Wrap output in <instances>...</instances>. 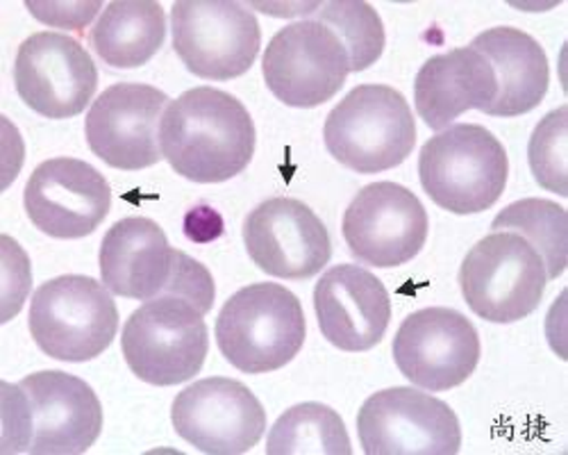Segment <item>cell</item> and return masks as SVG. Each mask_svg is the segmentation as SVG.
<instances>
[{
  "mask_svg": "<svg viewBox=\"0 0 568 455\" xmlns=\"http://www.w3.org/2000/svg\"><path fill=\"white\" fill-rule=\"evenodd\" d=\"M19 99L43 119H73L89 108L99 87V69L84 46L60 32H34L17 53Z\"/></svg>",
  "mask_w": 568,
  "mask_h": 455,
  "instance_id": "14",
  "label": "cell"
},
{
  "mask_svg": "<svg viewBox=\"0 0 568 455\" xmlns=\"http://www.w3.org/2000/svg\"><path fill=\"white\" fill-rule=\"evenodd\" d=\"M268 455H353L344 419L329 405L298 403L271 428Z\"/></svg>",
  "mask_w": 568,
  "mask_h": 455,
  "instance_id": "24",
  "label": "cell"
},
{
  "mask_svg": "<svg viewBox=\"0 0 568 455\" xmlns=\"http://www.w3.org/2000/svg\"><path fill=\"white\" fill-rule=\"evenodd\" d=\"M173 49L189 73L227 82L251 71L260 55L257 17L232 0H178L171 10Z\"/></svg>",
  "mask_w": 568,
  "mask_h": 455,
  "instance_id": "10",
  "label": "cell"
},
{
  "mask_svg": "<svg viewBox=\"0 0 568 455\" xmlns=\"http://www.w3.org/2000/svg\"><path fill=\"white\" fill-rule=\"evenodd\" d=\"M262 73L280 103L307 110L339 94L351 73V60L333 30L307 19L273 34L262 58Z\"/></svg>",
  "mask_w": 568,
  "mask_h": 455,
  "instance_id": "11",
  "label": "cell"
},
{
  "mask_svg": "<svg viewBox=\"0 0 568 455\" xmlns=\"http://www.w3.org/2000/svg\"><path fill=\"white\" fill-rule=\"evenodd\" d=\"M175 433L201 453H248L266 431L260 398L234 378H205L182 390L171 405Z\"/></svg>",
  "mask_w": 568,
  "mask_h": 455,
  "instance_id": "16",
  "label": "cell"
},
{
  "mask_svg": "<svg viewBox=\"0 0 568 455\" xmlns=\"http://www.w3.org/2000/svg\"><path fill=\"white\" fill-rule=\"evenodd\" d=\"M169 97L144 82H116L93 101L84 136L91 153L119 171H144L162 160L160 121Z\"/></svg>",
  "mask_w": 568,
  "mask_h": 455,
  "instance_id": "17",
  "label": "cell"
},
{
  "mask_svg": "<svg viewBox=\"0 0 568 455\" xmlns=\"http://www.w3.org/2000/svg\"><path fill=\"white\" fill-rule=\"evenodd\" d=\"M23 208L43 235L82 240L108 219L112 190L105 175L89 162L53 158L32 171L23 192Z\"/></svg>",
  "mask_w": 568,
  "mask_h": 455,
  "instance_id": "18",
  "label": "cell"
},
{
  "mask_svg": "<svg viewBox=\"0 0 568 455\" xmlns=\"http://www.w3.org/2000/svg\"><path fill=\"white\" fill-rule=\"evenodd\" d=\"M257 132L242 101L214 87L180 94L162 114V158L182 178L199 185H219L248 169Z\"/></svg>",
  "mask_w": 568,
  "mask_h": 455,
  "instance_id": "1",
  "label": "cell"
},
{
  "mask_svg": "<svg viewBox=\"0 0 568 455\" xmlns=\"http://www.w3.org/2000/svg\"><path fill=\"white\" fill-rule=\"evenodd\" d=\"M316 21L333 30L348 53L351 73L366 71L385 53V26L373 6L362 0H333L318 10Z\"/></svg>",
  "mask_w": 568,
  "mask_h": 455,
  "instance_id": "26",
  "label": "cell"
},
{
  "mask_svg": "<svg viewBox=\"0 0 568 455\" xmlns=\"http://www.w3.org/2000/svg\"><path fill=\"white\" fill-rule=\"evenodd\" d=\"M28 8L43 23L69 30H82L93 17H97L101 3H28Z\"/></svg>",
  "mask_w": 568,
  "mask_h": 455,
  "instance_id": "29",
  "label": "cell"
},
{
  "mask_svg": "<svg viewBox=\"0 0 568 455\" xmlns=\"http://www.w3.org/2000/svg\"><path fill=\"white\" fill-rule=\"evenodd\" d=\"M205 312L164 294L136 307L123 326L121 348L130 372L149 385L173 387L201 374L210 351Z\"/></svg>",
  "mask_w": 568,
  "mask_h": 455,
  "instance_id": "7",
  "label": "cell"
},
{
  "mask_svg": "<svg viewBox=\"0 0 568 455\" xmlns=\"http://www.w3.org/2000/svg\"><path fill=\"white\" fill-rule=\"evenodd\" d=\"M323 337L346 353L375 348L392 322V299L383 281L357 264H337L314 287Z\"/></svg>",
  "mask_w": 568,
  "mask_h": 455,
  "instance_id": "20",
  "label": "cell"
},
{
  "mask_svg": "<svg viewBox=\"0 0 568 455\" xmlns=\"http://www.w3.org/2000/svg\"><path fill=\"white\" fill-rule=\"evenodd\" d=\"M428 212L398 182H373L351 201L342 233L353 257L368 266L394 269L412 262L428 242Z\"/></svg>",
  "mask_w": 568,
  "mask_h": 455,
  "instance_id": "15",
  "label": "cell"
},
{
  "mask_svg": "<svg viewBox=\"0 0 568 455\" xmlns=\"http://www.w3.org/2000/svg\"><path fill=\"white\" fill-rule=\"evenodd\" d=\"M305 335L298 296L277 283H255L232 294L216 318L219 351L242 374L287 367L301 353Z\"/></svg>",
  "mask_w": 568,
  "mask_h": 455,
  "instance_id": "4",
  "label": "cell"
},
{
  "mask_svg": "<svg viewBox=\"0 0 568 455\" xmlns=\"http://www.w3.org/2000/svg\"><path fill=\"white\" fill-rule=\"evenodd\" d=\"M166 14L155 0H116L89 32L91 49L114 69L149 64L164 46Z\"/></svg>",
  "mask_w": 568,
  "mask_h": 455,
  "instance_id": "23",
  "label": "cell"
},
{
  "mask_svg": "<svg viewBox=\"0 0 568 455\" xmlns=\"http://www.w3.org/2000/svg\"><path fill=\"white\" fill-rule=\"evenodd\" d=\"M496 94L498 84L489 60L470 46L430 58L414 80L416 112L433 130L448 128L468 110L487 114Z\"/></svg>",
  "mask_w": 568,
  "mask_h": 455,
  "instance_id": "21",
  "label": "cell"
},
{
  "mask_svg": "<svg viewBox=\"0 0 568 455\" xmlns=\"http://www.w3.org/2000/svg\"><path fill=\"white\" fill-rule=\"evenodd\" d=\"M103 285L123 299L151 301L164 294L182 296L210 312L214 305L212 273L175 251L160 223L149 216H125L103 237L101 253Z\"/></svg>",
  "mask_w": 568,
  "mask_h": 455,
  "instance_id": "3",
  "label": "cell"
},
{
  "mask_svg": "<svg viewBox=\"0 0 568 455\" xmlns=\"http://www.w3.org/2000/svg\"><path fill=\"white\" fill-rule=\"evenodd\" d=\"M420 188L442 210L478 214L505 192L509 158L498 136L478 123H457L425 142L418 155Z\"/></svg>",
  "mask_w": 568,
  "mask_h": 455,
  "instance_id": "5",
  "label": "cell"
},
{
  "mask_svg": "<svg viewBox=\"0 0 568 455\" xmlns=\"http://www.w3.org/2000/svg\"><path fill=\"white\" fill-rule=\"evenodd\" d=\"M244 244L251 260L280 281H307L333 257L325 223L290 196L268 199L246 216Z\"/></svg>",
  "mask_w": 568,
  "mask_h": 455,
  "instance_id": "19",
  "label": "cell"
},
{
  "mask_svg": "<svg viewBox=\"0 0 568 455\" xmlns=\"http://www.w3.org/2000/svg\"><path fill=\"white\" fill-rule=\"evenodd\" d=\"M103 431V405L82 378L37 372L3 383V453L80 455Z\"/></svg>",
  "mask_w": 568,
  "mask_h": 455,
  "instance_id": "2",
  "label": "cell"
},
{
  "mask_svg": "<svg viewBox=\"0 0 568 455\" xmlns=\"http://www.w3.org/2000/svg\"><path fill=\"white\" fill-rule=\"evenodd\" d=\"M546 285L548 271L537 249L509 231H494L480 240L459 266L466 305L491 324H514L530 316Z\"/></svg>",
  "mask_w": 568,
  "mask_h": 455,
  "instance_id": "9",
  "label": "cell"
},
{
  "mask_svg": "<svg viewBox=\"0 0 568 455\" xmlns=\"http://www.w3.org/2000/svg\"><path fill=\"white\" fill-rule=\"evenodd\" d=\"M28 324L43 355L89 362L114 342L119 307L103 283L89 276H60L37 287Z\"/></svg>",
  "mask_w": 568,
  "mask_h": 455,
  "instance_id": "8",
  "label": "cell"
},
{
  "mask_svg": "<svg viewBox=\"0 0 568 455\" xmlns=\"http://www.w3.org/2000/svg\"><path fill=\"white\" fill-rule=\"evenodd\" d=\"M392 351L400 374L425 392H448L466 383L483 353L476 326L453 307L412 312Z\"/></svg>",
  "mask_w": 568,
  "mask_h": 455,
  "instance_id": "13",
  "label": "cell"
},
{
  "mask_svg": "<svg viewBox=\"0 0 568 455\" xmlns=\"http://www.w3.org/2000/svg\"><path fill=\"white\" fill-rule=\"evenodd\" d=\"M366 455H455L462 428L455 410L414 387H389L368 396L357 415Z\"/></svg>",
  "mask_w": 568,
  "mask_h": 455,
  "instance_id": "12",
  "label": "cell"
},
{
  "mask_svg": "<svg viewBox=\"0 0 568 455\" xmlns=\"http://www.w3.org/2000/svg\"><path fill=\"white\" fill-rule=\"evenodd\" d=\"M566 153H568V108L561 105L546 114L530 136V169L535 180L557 196H568L566 185Z\"/></svg>",
  "mask_w": 568,
  "mask_h": 455,
  "instance_id": "27",
  "label": "cell"
},
{
  "mask_svg": "<svg viewBox=\"0 0 568 455\" xmlns=\"http://www.w3.org/2000/svg\"><path fill=\"white\" fill-rule=\"evenodd\" d=\"M494 69L498 94L487 110L496 119H514L541 105L550 87V64L541 43L518 28L498 26L480 32L470 43Z\"/></svg>",
  "mask_w": 568,
  "mask_h": 455,
  "instance_id": "22",
  "label": "cell"
},
{
  "mask_svg": "<svg viewBox=\"0 0 568 455\" xmlns=\"http://www.w3.org/2000/svg\"><path fill=\"white\" fill-rule=\"evenodd\" d=\"M6 244V318L10 322L14 314L23 307V301L30 292V260L26 251L10 237H3Z\"/></svg>",
  "mask_w": 568,
  "mask_h": 455,
  "instance_id": "28",
  "label": "cell"
},
{
  "mask_svg": "<svg viewBox=\"0 0 568 455\" xmlns=\"http://www.w3.org/2000/svg\"><path fill=\"white\" fill-rule=\"evenodd\" d=\"M494 231H509L528 240L541 255L548 281L559 279L566 269L568 223L566 210L546 199H524L507 205L491 223Z\"/></svg>",
  "mask_w": 568,
  "mask_h": 455,
  "instance_id": "25",
  "label": "cell"
},
{
  "mask_svg": "<svg viewBox=\"0 0 568 455\" xmlns=\"http://www.w3.org/2000/svg\"><path fill=\"white\" fill-rule=\"evenodd\" d=\"M327 153L355 173H383L400 166L416 144V121L398 89L359 84L327 114Z\"/></svg>",
  "mask_w": 568,
  "mask_h": 455,
  "instance_id": "6",
  "label": "cell"
}]
</instances>
